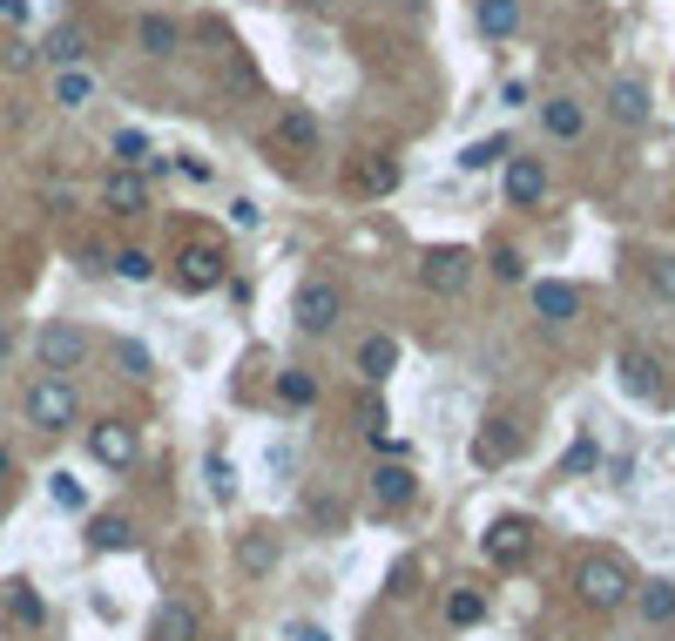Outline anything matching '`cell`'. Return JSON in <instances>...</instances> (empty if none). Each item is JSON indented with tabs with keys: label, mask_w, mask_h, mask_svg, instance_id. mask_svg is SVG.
Wrapping results in <instances>:
<instances>
[{
	"label": "cell",
	"mask_w": 675,
	"mask_h": 641,
	"mask_svg": "<svg viewBox=\"0 0 675 641\" xmlns=\"http://www.w3.org/2000/svg\"><path fill=\"white\" fill-rule=\"evenodd\" d=\"M574 594L587 601V608H621V601L635 594V581H628V568H621V560L615 553H581L574 560Z\"/></svg>",
	"instance_id": "1"
},
{
	"label": "cell",
	"mask_w": 675,
	"mask_h": 641,
	"mask_svg": "<svg viewBox=\"0 0 675 641\" xmlns=\"http://www.w3.org/2000/svg\"><path fill=\"white\" fill-rule=\"evenodd\" d=\"M615 378H621V392L635 398V406H662V398H668V365H662L649 345H628V351L615 358Z\"/></svg>",
	"instance_id": "2"
},
{
	"label": "cell",
	"mask_w": 675,
	"mask_h": 641,
	"mask_svg": "<svg viewBox=\"0 0 675 641\" xmlns=\"http://www.w3.org/2000/svg\"><path fill=\"white\" fill-rule=\"evenodd\" d=\"M291 317H298V331L325 338V331H338V317H345V291L331 284V277H304L298 298H291Z\"/></svg>",
	"instance_id": "3"
},
{
	"label": "cell",
	"mask_w": 675,
	"mask_h": 641,
	"mask_svg": "<svg viewBox=\"0 0 675 641\" xmlns=\"http://www.w3.org/2000/svg\"><path fill=\"white\" fill-rule=\"evenodd\" d=\"M176 284H183L189 298H203V291L230 284V257H223V244H210V236L196 244V236H189V244L176 250Z\"/></svg>",
	"instance_id": "4"
},
{
	"label": "cell",
	"mask_w": 675,
	"mask_h": 641,
	"mask_svg": "<svg viewBox=\"0 0 675 641\" xmlns=\"http://www.w3.org/2000/svg\"><path fill=\"white\" fill-rule=\"evenodd\" d=\"M74 412H82V406H74V385H68V378H55V372H48V378H34V385H27V419L42 426V432H68V426H74Z\"/></svg>",
	"instance_id": "5"
},
{
	"label": "cell",
	"mask_w": 675,
	"mask_h": 641,
	"mask_svg": "<svg viewBox=\"0 0 675 641\" xmlns=\"http://www.w3.org/2000/svg\"><path fill=\"white\" fill-rule=\"evenodd\" d=\"M419 284H426L432 298H459V291L473 284V257L453 250V244H432V250L419 257Z\"/></svg>",
	"instance_id": "6"
},
{
	"label": "cell",
	"mask_w": 675,
	"mask_h": 641,
	"mask_svg": "<svg viewBox=\"0 0 675 641\" xmlns=\"http://www.w3.org/2000/svg\"><path fill=\"white\" fill-rule=\"evenodd\" d=\"M34 358H42V372L61 378V372H74V365L89 358V338L74 331L68 317H55V325H42V338H34Z\"/></svg>",
	"instance_id": "7"
},
{
	"label": "cell",
	"mask_w": 675,
	"mask_h": 641,
	"mask_svg": "<svg viewBox=\"0 0 675 641\" xmlns=\"http://www.w3.org/2000/svg\"><path fill=\"white\" fill-rule=\"evenodd\" d=\"M89 453H95V466H108V473L136 466V426H129V419H102V426H89Z\"/></svg>",
	"instance_id": "8"
},
{
	"label": "cell",
	"mask_w": 675,
	"mask_h": 641,
	"mask_svg": "<svg viewBox=\"0 0 675 641\" xmlns=\"http://www.w3.org/2000/svg\"><path fill=\"white\" fill-rule=\"evenodd\" d=\"M345 189L351 196H392L399 189V163H392L385 149H372V155H359V163L345 170Z\"/></svg>",
	"instance_id": "9"
},
{
	"label": "cell",
	"mask_w": 675,
	"mask_h": 641,
	"mask_svg": "<svg viewBox=\"0 0 675 641\" xmlns=\"http://www.w3.org/2000/svg\"><path fill=\"white\" fill-rule=\"evenodd\" d=\"M527 547H534V527H527V520H493V527H487V560H493V568H521V560H527Z\"/></svg>",
	"instance_id": "10"
},
{
	"label": "cell",
	"mask_w": 675,
	"mask_h": 641,
	"mask_svg": "<svg viewBox=\"0 0 675 641\" xmlns=\"http://www.w3.org/2000/svg\"><path fill=\"white\" fill-rule=\"evenodd\" d=\"M102 210H108V217H142V210H149V183H142V170H115V176L102 183Z\"/></svg>",
	"instance_id": "11"
},
{
	"label": "cell",
	"mask_w": 675,
	"mask_h": 641,
	"mask_svg": "<svg viewBox=\"0 0 675 641\" xmlns=\"http://www.w3.org/2000/svg\"><path fill=\"white\" fill-rule=\"evenodd\" d=\"M513 453H521V426L513 419H487L480 432H473V459L480 466H507Z\"/></svg>",
	"instance_id": "12"
},
{
	"label": "cell",
	"mask_w": 675,
	"mask_h": 641,
	"mask_svg": "<svg viewBox=\"0 0 675 641\" xmlns=\"http://www.w3.org/2000/svg\"><path fill=\"white\" fill-rule=\"evenodd\" d=\"M540 129H547L554 142H581V136H587V108H581L574 95H554V102H540Z\"/></svg>",
	"instance_id": "13"
},
{
	"label": "cell",
	"mask_w": 675,
	"mask_h": 641,
	"mask_svg": "<svg viewBox=\"0 0 675 641\" xmlns=\"http://www.w3.org/2000/svg\"><path fill=\"white\" fill-rule=\"evenodd\" d=\"M412 493H419V479H412V466H379V473H372V506H385V513H399V506H412Z\"/></svg>",
	"instance_id": "14"
},
{
	"label": "cell",
	"mask_w": 675,
	"mask_h": 641,
	"mask_svg": "<svg viewBox=\"0 0 675 641\" xmlns=\"http://www.w3.org/2000/svg\"><path fill=\"white\" fill-rule=\"evenodd\" d=\"M507 196H513L521 210H534L540 196H547V170L534 163V155H513V163H507Z\"/></svg>",
	"instance_id": "15"
},
{
	"label": "cell",
	"mask_w": 675,
	"mask_h": 641,
	"mask_svg": "<svg viewBox=\"0 0 675 641\" xmlns=\"http://www.w3.org/2000/svg\"><path fill=\"white\" fill-rule=\"evenodd\" d=\"M136 48H142L149 61H170V55L183 48V34H176L170 14H142V21H136Z\"/></svg>",
	"instance_id": "16"
},
{
	"label": "cell",
	"mask_w": 675,
	"mask_h": 641,
	"mask_svg": "<svg viewBox=\"0 0 675 641\" xmlns=\"http://www.w3.org/2000/svg\"><path fill=\"white\" fill-rule=\"evenodd\" d=\"M473 21L487 42H507V34H521V0H473Z\"/></svg>",
	"instance_id": "17"
},
{
	"label": "cell",
	"mask_w": 675,
	"mask_h": 641,
	"mask_svg": "<svg viewBox=\"0 0 675 641\" xmlns=\"http://www.w3.org/2000/svg\"><path fill=\"white\" fill-rule=\"evenodd\" d=\"M149 641H196V608L189 601H163L149 621Z\"/></svg>",
	"instance_id": "18"
},
{
	"label": "cell",
	"mask_w": 675,
	"mask_h": 641,
	"mask_svg": "<svg viewBox=\"0 0 675 641\" xmlns=\"http://www.w3.org/2000/svg\"><path fill=\"white\" fill-rule=\"evenodd\" d=\"M89 547L95 553H123V547H136V527H129L123 513H95L89 520Z\"/></svg>",
	"instance_id": "19"
},
{
	"label": "cell",
	"mask_w": 675,
	"mask_h": 641,
	"mask_svg": "<svg viewBox=\"0 0 675 641\" xmlns=\"http://www.w3.org/2000/svg\"><path fill=\"white\" fill-rule=\"evenodd\" d=\"M392 365H399V345H392V338H385V331H379V338H365V345H359V372H365V378H372V385H385V378H392Z\"/></svg>",
	"instance_id": "20"
},
{
	"label": "cell",
	"mask_w": 675,
	"mask_h": 641,
	"mask_svg": "<svg viewBox=\"0 0 675 641\" xmlns=\"http://www.w3.org/2000/svg\"><path fill=\"white\" fill-rule=\"evenodd\" d=\"M635 608H642V621H675V581H642L635 587Z\"/></svg>",
	"instance_id": "21"
},
{
	"label": "cell",
	"mask_w": 675,
	"mask_h": 641,
	"mask_svg": "<svg viewBox=\"0 0 675 641\" xmlns=\"http://www.w3.org/2000/svg\"><path fill=\"white\" fill-rule=\"evenodd\" d=\"M55 102H61V108H89V102H95V74H89L82 61L61 68V74H55Z\"/></svg>",
	"instance_id": "22"
},
{
	"label": "cell",
	"mask_w": 675,
	"mask_h": 641,
	"mask_svg": "<svg viewBox=\"0 0 675 641\" xmlns=\"http://www.w3.org/2000/svg\"><path fill=\"white\" fill-rule=\"evenodd\" d=\"M608 108H615V123L642 129V123H649V89H642V82H615V89H608Z\"/></svg>",
	"instance_id": "23"
},
{
	"label": "cell",
	"mask_w": 675,
	"mask_h": 641,
	"mask_svg": "<svg viewBox=\"0 0 675 641\" xmlns=\"http://www.w3.org/2000/svg\"><path fill=\"white\" fill-rule=\"evenodd\" d=\"M277 142L298 149V155H311V149H317V123H311L304 108H284V115H277Z\"/></svg>",
	"instance_id": "24"
},
{
	"label": "cell",
	"mask_w": 675,
	"mask_h": 641,
	"mask_svg": "<svg viewBox=\"0 0 675 641\" xmlns=\"http://www.w3.org/2000/svg\"><path fill=\"white\" fill-rule=\"evenodd\" d=\"M8 615H14L21 628H42V621H48V601L34 594L27 581H14V587H8Z\"/></svg>",
	"instance_id": "25"
},
{
	"label": "cell",
	"mask_w": 675,
	"mask_h": 641,
	"mask_svg": "<svg viewBox=\"0 0 675 641\" xmlns=\"http://www.w3.org/2000/svg\"><path fill=\"white\" fill-rule=\"evenodd\" d=\"M534 311H540V317H574V311H581V291H574V284H534Z\"/></svg>",
	"instance_id": "26"
},
{
	"label": "cell",
	"mask_w": 675,
	"mask_h": 641,
	"mask_svg": "<svg viewBox=\"0 0 675 641\" xmlns=\"http://www.w3.org/2000/svg\"><path fill=\"white\" fill-rule=\"evenodd\" d=\"M500 155H507V142H500V136H480V142H466V149H459V170H466V176H480V170H493V163H500Z\"/></svg>",
	"instance_id": "27"
},
{
	"label": "cell",
	"mask_w": 675,
	"mask_h": 641,
	"mask_svg": "<svg viewBox=\"0 0 675 641\" xmlns=\"http://www.w3.org/2000/svg\"><path fill=\"white\" fill-rule=\"evenodd\" d=\"M115 163H123V170H149V163H155L149 136H142V129H123V136H115Z\"/></svg>",
	"instance_id": "28"
},
{
	"label": "cell",
	"mask_w": 675,
	"mask_h": 641,
	"mask_svg": "<svg viewBox=\"0 0 675 641\" xmlns=\"http://www.w3.org/2000/svg\"><path fill=\"white\" fill-rule=\"evenodd\" d=\"M277 398L298 412V406H317V378L311 372H277Z\"/></svg>",
	"instance_id": "29"
},
{
	"label": "cell",
	"mask_w": 675,
	"mask_h": 641,
	"mask_svg": "<svg viewBox=\"0 0 675 641\" xmlns=\"http://www.w3.org/2000/svg\"><path fill=\"white\" fill-rule=\"evenodd\" d=\"M446 621H453V628H473V621H487V594H473V587H459V594L446 601Z\"/></svg>",
	"instance_id": "30"
},
{
	"label": "cell",
	"mask_w": 675,
	"mask_h": 641,
	"mask_svg": "<svg viewBox=\"0 0 675 641\" xmlns=\"http://www.w3.org/2000/svg\"><path fill=\"white\" fill-rule=\"evenodd\" d=\"M48 61H61V68L82 61V27H55L48 34Z\"/></svg>",
	"instance_id": "31"
},
{
	"label": "cell",
	"mask_w": 675,
	"mask_h": 641,
	"mask_svg": "<svg viewBox=\"0 0 675 641\" xmlns=\"http://www.w3.org/2000/svg\"><path fill=\"white\" fill-rule=\"evenodd\" d=\"M115 277H129V284H149V277H155V257H149V250H115Z\"/></svg>",
	"instance_id": "32"
},
{
	"label": "cell",
	"mask_w": 675,
	"mask_h": 641,
	"mask_svg": "<svg viewBox=\"0 0 675 641\" xmlns=\"http://www.w3.org/2000/svg\"><path fill=\"white\" fill-rule=\"evenodd\" d=\"M115 365H123L129 378H149V345H136V338H123V345H115Z\"/></svg>",
	"instance_id": "33"
},
{
	"label": "cell",
	"mask_w": 675,
	"mask_h": 641,
	"mask_svg": "<svg viewBox=\"0 0 675 641\" xmlns=\"http://www.w3.org/2000/svg\"><path fill=\"white\" fill-rule=\"evenodd\" d=\"M594 459H602V453H594V439H574L568 459H561V473H568V479H574V473H594Z\"/></svg>",
	"instance_id": "34"
},
{
	"label": "cell",
	"mask_w": 675,
	"mask_h": 641,
	"mask_svg": "<svg viewBox=\"0 0 675 641\" xmlns=\"http://www.w3.org/2000/svg\"><path fill=\"white\" fill-rule=\"evenodd\" d=\"M48 493H55V506H68V513H74V506H82V479H74V473H55V479H48Z\"/></svg>",
	"instance_id": "35"
},
{
	"label": "cell",
	"mask_w": 675,
	"mask_h": 641,
	"mask_svg": "<svg viewBox=\"0 0 675 641\" xmlns=\"http://www.w3.org/2000/svg\"><path fill=\"white\" fill-rule=\"evenodd\" d=\"M493 277H507V284H521V277H527V264H521V250H513V244L493 250Z\"/></svg>",
	"instance_id": "36"
},
{
	"label": "cell",
	"mask_w": 675,
	"mask_h": 641,
	"mask_svg": "<svg viewBox=\"0 0 675 641\" xmlns=\"http://www.w3.org/2000/svg\"><path fill=\"white\" fill-rule=\"evenodd\" d=\"M270 560H277V547H270V534H251V540H244V568H257V574H264V568H270Z\"/></svg>",
	"instance_id": "37"
},
{
	"label": "cell",
	"mask_w": 675,
	"mask_h": 641,
	"mask_svg": "<svg viewBox=\"0 0 675 641\" xmlns=\"http://www.w3.org/2000/svg\"><path fill=\"white\" fill-rule=\"evenodd\" d=\"M210 493H217V500L236 493V479H230V459H223V453H210Z\"/></svg>",
	"instance_id": "38"
},
{
	"label": "cell",
	"mask_w": 675,
	"mask_h": 641,
	"mask_svg": "<svg viewBox=\"0 0 675 641\" xmlns=\"http://www.w3.org/2000/svg\"><path fill=\"white\" fill-rule=\"evenodd\" d=\"M257 217H264L257 196H236V203H230V223H236V230H257Z\"/></svg>",
	"instance_id": "39"
},
{
	"label": "cell",
	"mask_w": 675,
	"mask_h": 641,
	"mask_svg": "<svg viewBox=\"0 0 675 641\" xmlns=\"http://www.w3.org/2000/svg\"><path fill=\"white\" fill-rule=\"evenodd\" d=\"M291 641H331V634L317 628V621H291Z\"/></svg>",
	"instance_id": "40"
},
{
	"label": "cell",
	"mask_w": 675,
	"mask_h": 641,
	"mask_svg": "<svg viewBox=\"0 0 675 641\" xmlns=\"http://www.w3.org/2000/svg\"><path fill=\"white\" fill-rule=\"evenodd\" d=\"M0 21H27V0H0Z\"/></svg>",
	"instance_id": "41"
},
{
	"label": "cell",
	"mask_w": 675,
	"mask_h": 641,
	"mask_svg": "<svg viewBox=\"0 0 675 641\" xmlns=\"http://www.w3.org/2000/svg\"><path fill=\"white\" fill-rule=\"evenodd\" d=\"M655 284H662V291L675 298V264H655Z\"/></svg>",
	"instance_id": "42"
},
{
	"label": "cell",
	"mask_w": 675,
	"mask_h": 641,
	"mask_svg": "<svg viewBox=\"0 0 675 641\" xmlns=\"http://www.w3.org/2000/svg\"><path fill=\"white\" fill-rule=\"evenodd\" d=\"M8 358H14V331H8V325H0V365H8Z\"/></svg>",
	"instance_id": "43"
},
{
	"label": "cell",
	"mask_w": 675,
	"mask_h": 641,
	"mask_svg": "<svg viewBox=\"0 0 675 641\" xmlns=\"http://www.w3.org/2000/svg\"><path fill=\"white\" fill-rule=\"evenodd\" d=\"M304 8H331V0H304Z\"/></svg>",
	"instance_id": "44"
},
{
	"label": "cell",
	"mask_w": 675,
	"mask_h": 641,
	"mask_svg": "<svg viewBox=\"0 0 675 641\" xmlns=\"http://www.w3.org/2000/svg\"><path fill=\"white\" fill-rule=\"evenodd\" d=\"M0 479H8V453H0Z\"/></svg>",
	"instance_id": "45"
}]
</instances>
